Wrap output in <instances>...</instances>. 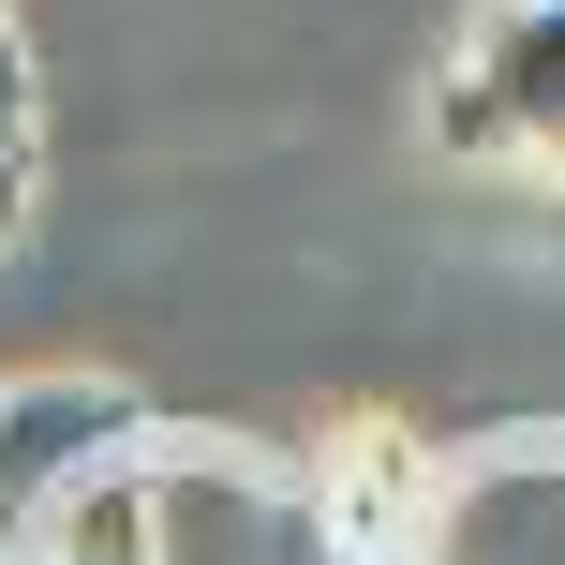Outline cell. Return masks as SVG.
I'll return each mask as SVG.
<instances>
[{"label":"cell","instance_id":"5b68a950","mask_svg":"<svg viewBox=\"0 0 565 565\" xmlns=\"http://www.w3.org/2000/svg\"><path fill=\"white\" fill-rule=\"evenodd\" d=\"M30 179H45V135H30V60H15V30H0V254H15V224H30Z\"/></svg>","mask_w":565,"mask_h":565},{"label":"cell","instance_id":"3957f363","mask_svg":"<svg viewBox=\"0 0 565 565\" xmlns=\"http://www.w3.org/2000/svg\"><path fill=\"white\" fill-rule=\"evenodd\" d=\"M164 507H179V461H149V447H119L105 477H75L45 521H30L0 565H179L164 551Z\"/></svg>","mask_w":565,"mask_h":565},{"label":"cell","instance_id":"277c9868","mask_svg":"<svg viewBox=\"0 0 565 565\" xmlns=\"http://www.w3.org/2000/svg\"><path fill=\"white\" fill-rule=\"evenodd\" d=\"M402 565H565V461H507V477H461Z\"/></svg>","mask_w":565,"mask_h":565},{"label":"cell","instance_id":"6da1fadb","mask_svg":"<svg viewBox=\"0 0 565 565\" xmlns=\"http://www.w3.org/2000/svg\"><path fill=\"white\" fill-rule=\"evenodd\" d=\"M431 149L565 194V0H491L431 75Z\"/></svg>","mask_w":565,"mask_h":565},{"label":"cell","instance_id":"7a4b0ae2","mask_svg":"<svg viewBox=\"0 0 565 565\" xmlns=\"http://www.w3.org/2000/svg\"><path fill=\"white\" fill-rule=\"evenodd\" d=\"M119 447H149V417H135L119 387H89V372H30V387H0V551H15L75 477H105Z\"/></svg>","mask_w":565,"mask_h":565}]
</instances>
